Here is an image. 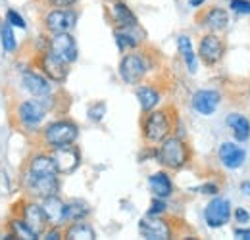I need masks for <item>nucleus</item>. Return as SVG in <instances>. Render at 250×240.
I'll use <instances>...</instances> for the list:
<instances>
[{"mask_svg":"<svg viewBox=\"0 0 250 240\" xmlns=\"http://www.w3.org/2000/svg\"><path fill=\"white\" fill-rule=\"evenodd\" d=\"M6 21H8L10 25H14V27H21V29L27 27L25 20H23L16 10H8V12H6Z\"/></svg>","mask_w":250,"mask_h":240,"instance_id":"7c9ffc66","label":"nucleus"},{"mask_svg":"<svg viewBox=\"0 0 250 240\" xmlns=\"http://www.w3.org/2000/svg\"><path fill=\"white\" fill-rule=\"evenodd\" d=\"M77 135H79V131H77L75 123H71V121H56V123L46 127L44 142L54 150V148H60V146L73 144Z\"/></svg>","mask_w":250,"mask_h":240,"instance_id":"f03ea898","label":"nucleus"},{"mask_svg":"<svg viewBox=\"0 0 250 240\" xmlns=\"http://www.w3.org/2000/svg\"><path fill=\"white\" fill-rule=\"evenodd\" d=\"M166 202H164V198H154L152 200V204H150V210H148V215H160V213H164L166 211Z\"/></svg>","mask_w":250,"mask_h":240,"instance_id":"473e14b6","label":"nucleus"},{"mask_svg":"<svg viewBox=\"0 0 250 240\" xmlns=\"http://www.w3.org/2000/svg\"><path fill=\"white\" fill-rule=\"evenodd\" d=\"M56 165H54V160L52 156H35L29 163V173L27 175H35V177H41V175H56Z\"/></svg>","mask_w":250,"mask_h":240,"instance_id":"aec40b11","label":"nucleus"},{"mask_svg":"<svg viewBox=\"0 0 250 240\" xmlns=\"http://www.w3.org/2000/svg\"><path fill=\"white\" fill-rule=\"evenodd\" d=\"M135 27H125V29H118L116 31V42H118V48L120 50H125V48H135L139 44V40L135 39V35L131 31Z\"/></svg>","mask_w":250,"mask_h":240,"instance_id":"c85d7f7f","label":"nucleus"},{"mask_svg":"<svg viewBox=\"0 0 250 240\" xmlns=\"http://www.w3.org/2000/svg\"><path fill=\"white\" fill-rule=\"evenodd\" d=\"M198 54H200V58H202L204 63L214 65V63H218L223 58V42L219 40V37H216V35H206L200 40Z\"/></svg>","mask_w":250,"mask_h":240,"instance_id":"f8f14e48","label":"nucleus"},{"mask_svg":"<svg viewBox=\"0 0 250 240\" xmlns=\"http://www.w3.org/2000/svg\"><path fill=\"white\" fill-rule=\"evenodd\" d=\"M21 219L29 225V229H31L37 237L44 233V227H46V223H48L46 217H44L42 206H39V204H27V206L23 208V217H21Z\"/></svg>","mask_w":250,"mask_h":240,"instance_id":"a211bd4d","label":"nucleus"},{"mask_svg":"<svg viewBox=\"0 0 250 240\" xmlns=\"http://www.w3.org/2000/svg\"><path fill=\"white\" fill-rule=\"evenodd\" d=\"M110 14H112L114 23H116L120 29L137 27V18H135V14L125 6L124 2H114L112 8H110Z\"/></svg>","mask_w":250,"mask_h":240,"instance_id":"6ab92c4d","label":"nucleus"},{"mask_svg":"<svg viewBox=\"0 0 250 240\" xmlns=\"http://www.w3.org/2000/svg\"><path fill=\"white\" fill-rule=\"evenodd\" d=\"M202 23L210 31H223L227 27V23H229V16H227V12L221 10V8H212V10H208V12L204 14Z\"/></svg>","mask_w":250,"mask_h":240,"instance_id":"4be33fe9","label":"nucleus"},{"mask_svg":"<svg viewBox=\"0 0 250 240\" xmlns=\"http://www.w3.org/2000/svg\"><path fill=\"white\" fill-rule=\"evenodd\" d=\"M200 190H202V194H216V192H218V186H216V184H206V186H202Z\"/></svg>","mask_w":250,"mask_h":240,"instance_id":"58836bf2","label":"nucleus"},{"mask_svg":"<svg viewBox=\"0 0 250 240\" xmlns=\"http://www.w3.org/2000/svg\"><path fill=\"white\" fill-rule=\"evenodd\" d=\"M219 106V94L216 90H198L192 96V108L202 114V116H210L218 110Z\"/></svg>","mask_w":250,"mask_h":240,"instance_id":"2eb2a0df","label":"nucleus"},{"mask_svg":"<svg viewBox=\"0 0 250 240\" xmlns=\"http://www.w3.org/2000/svg\"><path fill=\"white\" fill-rule=\"evenodd\" d=\"M21 83H23L25 90L31 92L33 96H37V98L48 96V94L52 92V87L48 85V81H46L42 75L31 71V69H25V71L21 73Z\"/></svg>","mask_w":250,"mask_h":240,"instance_id":"4468645a","label":"nucleus"},{"mask_svg":"<svg viewBox=\"0 0 250 240\" xmlns=\"http://www.w3.org/2000/svg\"><path fill=\"white\" fill-rule=\"evenodd\" d=\"M48 50L67 63L77 60V42L69 33H52L48 40Z\"/></svg>","mask_w":250,"mask_h":240,"instance_id":"20e7f679","label":"nucleus"},{"mask_svg":"<svg viewBox=\"0 0 250 240\" xmlns=\"http://www.w3.org/2000/svg\"><path fill=\"white\" fill-rule=\"evenodd\" d=\"M137 98H139V102H141L143 112L154 110L158 106V102H160V94H158V90L152 89V87H141V89L137 90Z\"/></svg>","mask_w":250,"mask_h":240,"instance_id":"b1692460","label":"nucleus"},{"mask_svg":"<svg viewBox=\"0 0 250 240\" xmlns=\"http://www.w3.org/2000/svg\"><path fill=\"white\" fill-rule=\"evenodd\" d=\"M235 215H237V221H239V223H247V221H249V219H250L249 211H245V210H243V208H239V210H237V213H235Z\"/></svg>","mask_w":250,"mask_h":240,"instance_id":"e433bc0d","label":"nucleus"},{"mask_svg":"<svg viewBox=\"0 0 250 240\" xmlns=\"http://www.w3.org/2000/svg\"><path fill=\"white\" fill-rule=\"evenodd\" d=\"M50 6H56V8H67L71 4H75V0H46Z\"/></svg>","mask_w":250,"mask_h":240,"instance_id":"f704fd0d","label":"nucleus"},{"mask_svg":"<svg viewBox=\"0 0 250 240\" xmlns=\"http://www.w3.org/2000/svg\"><path fill=\"white\" fill-rule=\"evenodd\" d=\"M77 16L73 10H52L44 18V27L50 33H67L75 25Z\"/></svg>","mask_w":250,"mask_h":240,"instance_id":"9d476101","label":"nucleus"},{"mask_svg":"<svg viewBox=\"0 0 250 240\" xmlns=\"http://www.w3.org/2000/svg\"><path fill=\"white\" fill-rule=\"evenodd\" d=\"M245 158H247V152L243 150L241 146L233 144V142H223V144L219 146V160H221V163H223L225 167H229V169L241 167L243 161H245Z\"/></svg>","mask_w":250,"mask_h":240,"instance_id":"f3484780","label":"nucleus"},{"mask_svg":"<svg viewBox=\"0 0 250 240\" xmlns=\"http://www.w3.org/2000/svg\"><path fill=\"white\" fill-rule=\"evenodd\" d=\"M65 237L71 240H93L96 239L93 227L87 225V223H81V221H73V225L65 231Z\"/></svg>","mask_w":250,"mask_h":240,"instance_id":"393cba45","label":"nucleus"},{"mask_svg":"<svg viewBox=\"0 0 250 240\" xmlns=\"http://www.w3.org/2000/svg\"><path fill=\"white\" fill-rule=\"evenodd\" d=\"M42 211H44L46 221H48L52 227H60L63 221H65V204H63L56 194L44 198V202H42Z\"/></svg>","mask_w":250,"mask_h":240,"instance_id":"dca6fc26","label":"nucleus"},{"mask_svg":"<svg viewBox=\"0 0 250 240\" xmlns=\"http://www.w3.org/2000/svg\"><path fill=\"white\" fill-rule=\"evenodd\" d=\"M158 161L169 169H181L188 161V148L187 144L177 139V137H166L158 148L156 154Z\"/></svg>","mask_w":250,"mask_h":240,"instance_id":"f257e3e1","label":"nucleus"},{"mask_svg":"<svg viewBox=\"0 0 250 240\" xmlns=\"http://www.w3.org/2000/svg\"><path fill=\"white\" fill-rule=\"evenodd\" d=\"M10 231H12L10 239H27V240L37 239V235L29 229V225H27L23 219H14V221H10Z\"/></svg>","mask_w":250,"mask_h":240,"instance_id":"cd10ccee","label":"nucleus"},{"mask_svg":"<svg viewBox=\"0 0 250 240\" xmlns=\"http://www.w3.org/2000/svg\"><path fill=\"white\" fill-rule=\"evenodd\" d=\"M89 215V206L81 200L65 204V221H83Z\"/></svg>","mask_w":250,"mask_h":240,"instance_id":"bb28decb","label":"nucleus"},{"mask_svg":"<svg viewBox=\"0 0 250 240\" xmlns=\"http://www.w3.org/2000/svg\"><path fill=\"white\" fill-rule=\"evenodd\" d=\"M146 73V63L139 54H127L120 63V77L127 85H137Z\"/></svg>","mask_w":250,"mask_h":240,"instance_id":"39448f33","label":"nucleus"},{"mask_svg":"<svg viewBox=\"0 0 250 240\" xmlns=\"http://www.w3.org/2000/svg\"><path fill=\"white\" fill-rule=\"evenodd\" d=\"M27 190L37 198H48L58 192V179L56 175H27Z\"/></svg>","mask_w":250,"mask_h":240,"instance_id":"9b49d317","label":"nucleus"},{"mask_svg":"<svg viewBox=\"0 0 250 240\" xmlns=\"http://www.w3.org/2000/svg\"><path fill=\"white\" fill-rule=\"evenodd\" d=\"M52 160H54V165H56V171L58 173H73L77 167H79V161H81V156L79 150L71 144L67 146H60V148H54L52 152Z\"/></svg>","mask_w":250,"mask_h":240,"instance_id":"423d86ee","label":"nucleus"},{"mask_svg":"<svg viewBox=\"0 0 250 240\" xmlns=\"http://www.w3.org/2000/svg\"><path fill=\"white\" fill-rule=\"evenodd\" d=\"M241 188L245 190V194H247V196H250V182H243V184H241Z\"/></svg>","mask_w":250,"mask_h":240,"instance_id":"a19ab883","label":"nucleus"},{"mask_svg":"<svg viewBox=\"0 0 250 240\" xmlns=\"http://www.w3.org/2000/svg\"><path fill=\"white\" fill-rule=\"evenodd\" d=\"M188 4H190L192 8H198V6H202V4H204V0H188Z\"/></svg>","mask_w":250,"mask_h":240,"instance_id":"ea45409f","label":"nucleus"},{"mask_svg":"<svg viewBox=\"0 0 250 240\" xmlns=\"http://www.w3.org/2000/svg\"><path fill=\"white\" fill-rule=\"evenodd\" d=\"M42 237H44L46 240H56V239H60V231H58V227H54L52 231L42 233Z\"/></svg>","mask_w":250,"mask_h":240,"instance_id":"c9c22d12","label":"nucleus"},{"mask_svg":"<svg viewBox=\"0 0 250 240\" xmlns=\"http://www.w3.org/2000/svg\"><path fill=\"white\" fill-rule=\"evenodd\" d=\"M235 237H237V239L250 240V229H237V231H235Z\"/></svg>","mask_w":250,"mask_h":240,"instance_id":"4c0bfd02","label":"nucleus"},{"mask_svg":"<svg viewBox=\"0 0 250 240\" xmlns=\"http://www.w3.org/2000/svg\"><path fill=\"white\" fill-rule=\"evenodd\" d=\"M104 112H106V106L100 102V104H94L93 108L89 110V116H91V120L93 121H100L102 120V116H104Z\"/></svg>","mask_w":250,"mask_h":240,"instance_id":"72a5a7b5","label":"nucleus"},{"mask_svg":"<svg viewBox=\"0 0 250 240\" xmlns=\"http://www.w3.org/2000/svg\"><path fill=\"white\" fill-rule=\"evenodd\" d=\"M204 217H206L208 227H212V229L223 227V225L229 221V217H231V204H229V200H225V198H216V200H212V202L206 206Z\"/></svg>","mask_w":250,"mask_h":240,"instance_id":"1a4fd4ad","label":"nucleus"},{"mask_svg":"<svg viewBox=\"0 0 250 240\" xmlns=\"http://www.w3.org/2000/svg\"><path fill=\"white\" fill-rule=\"evenodd\" d=\"M145 139L150 140V142H162L169 131H171V123H169V118L166 112H152L146 121H145Z\"/></svg>","mask_w":250,"mask_h":240,"instance_id":"7ed1b4c3","label":"nucleus"},{"mask_svg":"<svg viewBox=\"0 0 250 240\" xmlns=\"http://www.w3.org/2000/svg\"><path fill=\"white\" fill-rule=\"evenodd\" d=\"M44 114H46V108H44L42 100H25L18 108L20 120H21L23 125H27V127L39 125L42 121V118H44Z\"/></svg>","mask_w":250,"mask_h":240,"instance_id":"ddd939ff","label":"nucleus"},{"mask_svg":"<svg viewBox=\"0 0 250 240\" xmlns=\"http://www.w3.org/2000/svg\"><path fill=\"white\" fill-rule=\"evenodd\" d=\"M39 65H41V69H42V73L48 77V79H52V81H58V83H62L65 81V77H67V61H63L62 58H58L56 54H52L50 50L48 52H44L42 56H41V61H39Z\"/></svg>","mask_w":250,"mask_h":240,"instance_id":"6e6552de","label":"nucleus"},{"mask_svg":"<svg viewBox=\"0 0 250 240\" xmlns=\"http://www.w3.org/2000/svg\"><path fill=\"white\" fill-rule=\"evenodd\" d=\"M148 186H150V190H152V194L156 196V198H167V196H171V192H173V184H171V180L169 177L166 175V173H154L150 179H148Z\"/></svg>","mask_w":250,"mask_h":240,"instance_id":"412c9836","label":"nucleus"},{"mask_svg":"<svg viewBox=\"0 0 250 240\" xmlns=\"http://www.w3.org/2000/svg\"><path fill=\"white\" fill-rule=\"evenodd\" d=\"M0 40H2V48L6 52H14L18 42H16V37H14V31H12V25L8 21H4L0 25Z\"/></svg>","mask_w":250,"mask_h":240,"instance_id":"c756f323","label":"nucleus"},{"mask_svg":"<svg viewBox=\"0 0 250 240\" xmlns=\"http://www.w3.org/2000/svg\"><path fill=\"white\" fill-rule=\"evenodd\" d=\"M227 125L231 127V131H233V135L239 142H245L250 137V123L245 116H241V114L227 116Z\"/></svg>","mask_w":250,"mask_h":240,"instance_id":"5701e85b","label":"nucleus"},{"mask_svg":"<svg viewBox=\"0 0 250 240\" xmlns=\"http://www.w3.org/2000/svg\"><path fill=\"white\" fill-rule=\"evenodd\" d=\"M177 46H179V52H181L183 60H185V63H187L188 71L194 73V71H196V54H194V50H192L190 39L185 37V35L179 37V39H177Z\"/></svg>","mask_w":250,"mask_h":240,"instance_id":"a878e982","label":"nucleus"},{"mask_svg":"<svg viewBox=\"0 0 250 240\" xmlns=\"http://www.w3.org/2000/svg\"><path fill=\"white\" fill-rule=\"evenodd\" d=\"M231 10H235L237 14H245L249 16L250 14V0H231Z\"/></svg>","mask_w":250,"mask_h":240,"instance_id":"2f4dec72","label":"nucleus"},{"mask_svg":"<svg viewBox=\"0 0 250 240\" xmlns=\"http://www.w3.org/2000/svg\"><path fill=\"white\" fill-rule=\"evenodd\" d=\"M139 233L148 240H166L171 237V229L169 225L160 219L158 215H148L145 219H141L139 223Z\"/></svg>","mask_w":250,"mask_h":240,"instance_id":"0eeeda50","label":"nucleus"}]
</instances>
